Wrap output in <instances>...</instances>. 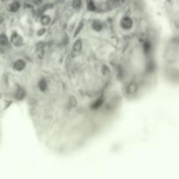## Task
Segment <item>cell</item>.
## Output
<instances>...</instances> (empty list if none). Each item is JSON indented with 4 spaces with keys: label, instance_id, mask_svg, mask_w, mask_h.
<instances>
[{
    "label": "cell",
    "instance_id": "obj_4",
    "mask_svg": "<svg viewBox=\"0 0 179 179\" xmlns=\"http://www.w3.org/2000/svg\"><path fill=\"white\" fill-rule=\"evenodd\" d=\"M139 90V86L136 81H130L125 87V93L129 96H133L137 94Z\"/></svg>",
    "mask_w": 179,
    "mask_h": 179
},
{
    "label": "cell",
    "instance_id": "obj_8",
    "mask_svg": "<svg viewBox=\"0 0 179 179\" xmlns=\"http://www.w3.org/2000/svg\"><path fill=\"white\" fill-rule=\"evenodd\" d=\"M104 101H105V99H104L103 96H100V97L97 98L96 100H94L90 104V109L92 110V111H96V110L100 109L103 106Z\"/></svg>",
    "mask_w": 179,
    "mask_h": 179
},
{
    "label": "cell",
    "instance_id": "obj_21",
    "mask_svg": "<svg viewBox=\"0 0 179 179\" xmlns=\"http://www.w3.org/2000/svg\"><path fill=\"white\" fill-rule=\"evenodd\" d=\"M46 31V29L45 28H42V29H40V30L38 31V35L39 36H42L43 34H44V32Z\"/></svg>",
    "mask_w": 179,
    "mask_h": 179
},
{
    "label": "cell",
    "instance_id": "obj_19",
    "mask_svg": "<svg viewBox=\"0 0 179 179\" xmlns=\"http://www.w3.org/2000/svg\"><path fill=\"white\" fill-rule=\"evenodd\" d=\"M101 73H102V74L104 76H109L110 73V70L109 68V67L106 66V65L102 66V67H101Z\"/></svg>",
    "mask_w": 179,
    "mask_h": 179
},
{
    "label": "cell",
    "instance_id": "obj_18",
    "mask_svg": "<svg viewBox=\"0 0 179 179\" xmlns=\"http://www.w3.org/2000/svg\"><path fill=\"white\" fill-rule=\"evenodd\" d=\"M69 105L72 107V108H75V107H77V105H78V100L77 99L74 97V96H71L69 98Z\"/></svg>",
    "mask_w": 179,
    "mask_h": 179
},
{
    "label": "cell",
    "instance_id": "obj_20",
    "mask_svg": "<svg viewBox=\"0 0 179 179\" xmlns=\"http://www.w3.org/2000/svg\"><path fill=\"white\" fill-rule=\"evenodd\" d=\"M43 1L44 0H31L32 4L36 6H41L42 4H43Z\"/></svg>",
    "mask_w": 179,
    "mask_h": 179
},
{
    "label": "cell",
    "instance_id": "obj_15",
    "mask_svg": "<svg viewBox=\"0 0 179 179\" xmlns=\"http://www.w3.org/2000/svg\"><path fill=\"white\" fill-rule=\"evenodd\" d=\"M123 2H124V0H109L108 5L109 8H115V7L121 5Z\"/></svg>",
    "mask_w": 179,
    "mask_h": 179
},
{
    "label": "cell",
    "instance_id": "obj_2",
    "mask_svg": "<svg viewBox=\"0 0 179 179\" xmlns=\"http://www.w3.org/2000/svg\"><path fill=\"white\" fill-rule=\"evenodd\" d=\"M142 52L147 58H151L154 53V44L150 40H145L142 43Z\"/></svg>",
    "mask_w": 179,
    "mask_h": 179
},
{
    "label": "cell",
    "instance_id": "obj_1",
    "mask_svg": "<svg viewBox=\"0 0 179 179\" xmlns=\"http://www.w3.org/2000/svg\"><path fill=\"white\" fill-rule=\"evenodd\" d=\"M167 73L170 80L179 85V34L176 33L170 40L165 52Z\"/></svg>",
    "mask_w": 179,
    "mask_h": 179
},
{
    "label": "cell",
    "instance_id": "obj_14",
    "mask_svg": "<svg viewBox=\"0 0 179 179\" xmlns=\"http://www.w3.org/2000/svg\"><path fill=\"white\" fill-rule=\"evenodd\" d=\"M9 44H10L9 37L4 32L0 33V46L1 47H5V46H8Z\"/></svg>",
    "mask_w": 179,
    "mask_h": 179
},
{
    "label": "cell",
    "instance_id": "obj_3",
    "mask_svg": "<svg viewBox=\"0 0 179 179\" xmlns=\"http://www.w3.org/2000/svg\"><path fill=\"white\" fill-rule=\"evenodd\" d=\"M10 43L15 47H21L24 44V39L23 37L20 35L19 32L17 31H12L11 34H10Z\"/></svg>",
    "mask_w": 179,
    "mask_h": 179
},
{
    "label": "cell",
    "instance_id": "obj_9",
    "mask_svg": "<svg viewBox=\"0 0 179 179\" xmlns=\"http://www.w3.org/2000/svg\"><path fill=\"white\" fill-rule=\"evenodd\" d=\"M91 28L95 32H100L104 29V24L100 19H94L91 23Z\"/></svg>",
    "mask_w": 179,
    "mask_h": 179
},
{
    "label": "cell",
    "instance_id": "obj_16",
    "mask_svg": "<svg viewBox=\"0 0 179 179\" xmlns=\"http://www.w3.org/2000/svg\"><path fill=\"white\" fill-rule=\"evenodd\" d=\"M87 8L89 11H95L97 10V7L93 0H88L87 1Z\"/></svg>",
    "mask_w": 179,
    "mask_h": 179
},
{
    "label": "cell",
    "instance_id": "obj_6",
    "mask_svg": "<svg viewBox=\"0 0 179 179\" xmlns=\"http://www.w3.org/2000/svg\"><path fill=\"white\" fill-rule=\"evenodd\" d=\"M26 67H27L26 61L21 58L15 60L11 64V68L16 72H22L26 68Z\"/></svg>",
    "mask_w": 179,
    "mask_h": 179
},
{
    "label": "cell",
    "instance_id": "obj_12",
    "mask_svg": "<svg viewBox=\"0 0 179 179\" xmlns=\"http://www.w3.org/2000/svg\"><path fill=\"white\" fill-rule=\"evenodd\" d=\"M38 88L40 90V92H42V93H45V92H46L47 90H48V88H49V86H48V82H47V80L46 78H41L38 81Z\"/></svg>",
    "mask_w": 179,
    "mask_h": 179
},
{
    "label": "cell",
    "instance_id": "obj_13",
    "mask_svg": "<svg viewBox=\"0 0 179 179\" xmlns=\"http://www.w3.org/2000/svg\"><path fill=\"white\" fill-rule=\"evenodd\" d=\"M40 25L44 27H46L51 25L52 23V18L50 17L48 14H41L40 17Z\"/></svg>",
    "mask_w": 179,
    "mask_h": 179
},
{
    "label": "cell",
    "instance_id": "obj_10",
    "mask_svg": "<svg viewBox=\"0 0 179 179\" xmlns=\"http://www.w3.org/2000/svg\"><path fill=\"white\" fill-rule=\"evenodd\" d=\"M20 7H21V4H20L19 1L18 0H14L12 2H10V4H8L7 6V10L9 12L11 13H16L20 10Z\"/></svg>",
    "mask_w": 179,
    "mask_h": 179
},
{
    "label": "cell",
    "instance_id": "obj_5",
    "mask_svg": "<svg viewBox=\"0 0 179 179\" xmlns=\"http://www.w3.org/2000/svg\"><path fill=\"white\" fill-rule=\"evenodd\" d=\"M133 25H134V21L130 16H123L120 20V26L123 30L130 31V29H132Z\"/></svg>",
    "mask_w": 179,
    "mask_h": 179
},
{
    "label": "cell",
    "instance_id": "obj_11",
    "mask_svg": "<svg viewBox=\"0 0 179 179\" xmlns=\"http://www.w3.org/2000/svg\"><path fill=\"white\" fill-rule=\"evenodd\" d=\"M83 49V41L81 39H77L73 42L72 50L74 53H80Z\"/></svg>",
    "mask_w": 179,
    "mask_h": 179
},
{
    "label": "cell",
    "instance_id": "obj_7",
    "mask_svg": "<svg viewBox=\"0 0 179 179\" xmlns=\"http://www.w3.org/2000/svg\"><path fill=\"white\" fill-rule=\"evenodd\" d=\"M13 97L17 100H23L26 97V91L21 86H17L13 94Z\"/></svg>",
    "mask_w": 179,
    "mask_h": 179
},
{
    "label": "cell",
    "instance_id": "obj_17",
    "mask_svg": "<svg viewBox=\"0 0 179 179\" xmlns=\"http://www.w3.org/2000/svg\"><path fill=\"white\" fill-rule=\"evenodd\" d=\"M82 5V1L81 0H73L72 2V7L75 10H80Z\"/></svg>",
    "mask_w": 179,
    "mask_h": 179
}]
</instances>
